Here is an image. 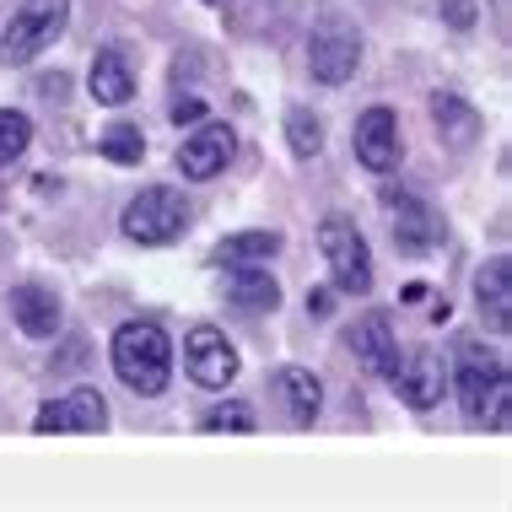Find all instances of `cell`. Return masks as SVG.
Listing matches in <instances>:
<instances>
[{"mask_svg": "<svg viewBox=\"0 0 512 512\" xmlns=\"http://www.w3.org/2000/svg\"><path fill=\"white\" fill-rule=\"evenodd\" d=\"M238 345L221 335L216 324H195L184 335V372L200 383V389H227L238 378Z\"/></svg>", "mask_w": 512, "mask_h": 512, "instance_id": "obj_7", "label": "cell"}, {"mask_svg": "<svg viewBox=\"0 0 512 512\" xmlns=\"http://www.w3.org/2000/svg\"><path fill=\"white\" fill-rule=\"evenodd\" d=\"M98 151L108 162H119V168H135V162L146 157V135H141V124H108V130L98 135Z\"/></svg>", "mask_w": 512, "mask_h": 512, "instance_id": "obj_21", "label": "cell"}, {"mask_svg": "<svg viewBox=\"0 0 512 512\" xmlns=\"http://www.w3.org/2000/svg\"><path fill=\"white\" fill-rule=\"evenodd\" d=\"M475 302H480V313L491 318L496 335H507V329H512V270H507V259H491V265L480 270Z\"/></svg>", "mask_w": 512, "mask_h": 512, "instance_id": "obj_18", "label": "cell"}, {"mask_svg": "<svg viewBox=\"0 0 512 512\" xmlns=\"http://www.w3.org/2000/svg\"><path fill=\"white\" fill-rule=\"evenodd\" d=\"M389 383L399 389V399H405L410 410H432V405H442V394H448V367H442L437 351H410V356H399Z\"/></svg>", "mask_w": 512, "mask_h": 512, "instance_id": "obj_12", "label": "cell"}, {"mask_svg": "<svg viewBox=\"0 0 512 512\" xmlns=\"http://www.w3.org/2000/svg\"><path fill=\"white\" fill-rule=\"evenodd\" d=\"M356 65H362V33H356L340 11L318 17L313 33H308V71H313V81L345 87V81L356 76Z\"/></svg>", "mask_w": 512, "mask_h": 512, "instance_id": "obj_5", "label": "cell"}, {"mask_svg": "<svg viewBox=\"0 0 512 512\" xmlns=\"http://www.w3.org/2000/svg\"><path fill=\"white\" fill-rule=\"evenodd\" d=\"M27 146H33V119H27L22 108H0V168L17 162Z\"/></svg>", "mask_w": 512, "mask_h": 512, "instance_id": "obj_23", "label": "cell"}, {"mask_svg": "<svg viewBox=\"0 0 512 512\" xmlns=\"http://www.w3.org/2000/svg\"><path fill=\"white\" fill-rule=\"evenodd\" d=\"M119 227H124V238H130V243L162 248V243L184 238V227H189V200L178 195V189H168V184L141 189V195L124 205Z\"/></svg>", "mask_w": 512, "mask_h": 512, "instance_id": "obj_3", "label": "cell"}, {"mask_svg": "<svg viewBox=\"0 0 512 512\" xmlns=\"http://www.w3.org/2000/svg\"><path fill=\"white\" fill-rule=\"evenodd\" d=\"M65 22H71V0H22V11L11 17L6 38H0V60L27 65L65 33Z\"/></svg>", "mask_w": 512, "mask_h": 512, "instance_id": "obj_6", "label": "cell"}, {"mask_svg": "<svg viewBox=\"0 0 512 512\" xmlns=\"http://www.w3.org/2000/svg\"><path fill=\"white\" fill-rule=\"evenodd\" d=\"M329 302H335V292H308V313L313 318H329Z\"/></svg>", "mask_w": 512, "mask_h": 512, "instance_id": "obj_27", "label": "cell"}, {"mask_svg": "<svg viewBox=\"0 0 512 512\" xmlns=\"http://www.w3.org/2000/svg\"><path fill=\"white\" fill-rule=\"evenodd\" d=\"M33 432L49 437V432H108V399L98 389H76L65 399H54V405H44L33 415Z\"/></svg>", "mask_w": 512, "mask_h": 512, "instance_id": "obj_10", "label": "cell"}, {"mask_svg": "<svg viewBox=\"0 0 512 512\" xmlns=\"http://www.w3.org/2000/svg\"><path fill=\"white\" fill-rule=\"evenodd\" d=\"M507 399H512V378L507 362L486 345H464L459 351V405L475 426L507 432Z\"/></svg>", "mask_w": 512, "mask_h": 512, "instance_id": "obj_2", "label": "cell"}, {"mask_svg": "<svg viewBox=\"0 0 512 512\" xmlns=\"http://www.w3.org/2000/svg\"><path fill=\"white\" fill-rule=\"evenodd\" d=\"M286 146H292V157H318L324 151V119L313 114V108H292L286 114Z\"/></svg>", "mask_w": 512, "mask_h": 512, "instance_id": "obj_22", "label": "cell"}, {"mask_svg": "<svg viewBox=\"0 0 512 512\" xmlns=\"http://www.w3.org/2000/svg\"><path fill=\"white\" fill-rule=\"evenodd\" d=\"M108 356H114L119 383L130 394H141V399H157L173 383V340H168V329L151 324V318H130V324H119Z\"/></svg>", "mask_w": 512, "mask_h": 512, "instance_id": "obj_1", "label": "cell"}, {"mask_svg": "<svg viewBox=\"0 0 512 512\" xmlns=\"http://www.w3.org/2000/svg\"><path fill=\"white\" fill-rule=\"evenodd\" d=\"M351 356L367 378H394L399 367V340H394V324L389 313H367L362 324L351 329Z\"/></svg>", "mask_w": 512, "mask_h": 512, "instance_id": "obj_13", "label": "cell"}, {"mask_svg": "<svg viewBox=\"0 0 512 512\" xmlns=\"http://www.w3.org/2000/svg\"><path fill=\"white\" fill-rule=\"evenodd\" d=\"M87 87H92V98H98L103 108H124L135 98V71H130V60H124L119 49H103L98 60H92V71H87Z\"/></svg>", "mask_w": 512, "mask_h": 512, "instance_id": "obj_17", "label": "cell"}, {"mask_svg": "<svg viewBox=\"0 0 512 512\" xmlns=\"http://www.w3.org/2000/svg\"><path fill=\"white\" fill-rule=\"evenodd\" d=\"M200 426L205 432H254V410L248 405H216Z\"/></svg>", "mask_w": 512, "mask_h": 512, "instance_id": "obj_24", "label": "cell"}, {"mask_svg": "<svg viewBox=\"0 0 512 512\" xmlns=\"http://www.w3.org/2000/svg\"><path fill=\"white\" fill-rule=\"evenodd\" d=\"M11 318H17V329L27 340H54V335H60V324H65L60 297H54L49 286H38V281H27V286L11 292Z\"/></svg>", "mask_w": 512, "mask_h": 512, "instance_id": "obj_15", "label": "cell"}, {"mask_svg": "<svg viewBox=\"0 0 512 512\" xmlns=\"http://www.w3.org/2000/svg\"><path fill=\"white\" fill-rule=\"evenodd\" d=\"M448 22L453 27H469V22H475V6H469V0H448Z\"/></svg>", "mask_w": 512, "mask_h": 512, "instance_id": "obj_26", "label": "cell"}, {"mask_svg": "<svg viewBox=\"0 0 512 512\" xmlns=\"http://www.w3.org/2000/svg\"><path fill=\"white\" fill-rule=\"evenodd\" d=\"M275 399H281V415L292 426H313L318 410H324V383L308 367H281L275 372Z\"/></svg>", "mask_w": 512, "mask_h": 512, "instance_id": "obj_16", "label": "cell"}, {"mask_svg": "<svg viewBox=\"0 0 512 512\" xmlns=\"http://www.w3.org/2000/svg\"><path fill=\"white\" fill-rule=\"evenodd\" d=\"M205 6H216V0H205Z\"/></svg>", "mask_w": 512, "mask_h": 512, "instance_id": "obj_28", "label": "cell"}, {"mask_svg": "<svg viewBox=\"0 0 512 512\" xmlns=\"http://www.w3.org/2000/svg\"><path fill=\"white\" fill-rule=\"evenodd\" d=\"M318 248H324V265H329L335 292H345V297H367L372 292V248L345 216H324Z\"/></svg>", "mask_w": 512, "mask_h": 512, "instance_id": "obj_4", "label": "cell"}, {"mask_svg": "<svg viewBox=\"0 0 512 512\" xmlns=\"http://www.w3.org/2000/svg\"><path fill=\"white\" fill-rule=\"evenodd\" d=\"M232 151H238V135H232V124H221V119H200L195 130L184 135V146H178V173L195 178V184H205V178L227 173Z\"/></svg>", "mask_w": 512, "mask_h": 512, "instance_id": "obj_8", "label": "cell"}, {"mask_svg": "<svg viewBox=\"0 0 512 512\" xmlns=\"http://www.w3.org/2000/svg\"><path fill=\"white\" fill-rule=\"evenodd\" d=\"M205 119V98H178L173 103V124H200Z\"/></svg>", "mask_w": 512, "mask_h": 512, "instance_id": "obj_25", "label": "cell"}, {"mask_svg": "<svg viewBox=\"0 0 512 512\" xmlns=\"http://www.w3.org/2000/svg\"><path fill=\"white\" fill-rule=\"evenodd\" d=\"M432 119L442 124V141H448V146L464 151L469 141H480V114L464 98H453V92H437V98H432Z\"/></svg>", "mask_w": 512, "mask_h": 512, "instance_id": "obj_20", "label": "cell"}, {"mask_svg": "<svg viewBox=\"0 0 512 512\" xmlns=\"http://www.w3.org/2000/svg\"><path fill=\"white\" fill-rule=\"evenodd\" d=\"M351 146H356V162H362L367 173H394L399 168V151H405L394 108H367V114L356 119Z\"/></svg>", "mask_w": 512, "mask_h": 512, "instance_id": "obj_11", "label": "cell"}, {"mask_svg": "<svg viewBox=\"0 0 512 512\" xmlns=\"http://www.w3.org/2000/svg\"><path fill=\"white\" fill-rule=\"evenodd\" d=\"M275 254H281V232H270V227L232 232V238L216 243V265H265Z\"/></svg>", "mask_w": 512, "mask_h": 512, "instance_id": "obj_19", "label": "cell"}, {"mask_svg": "<svg viewBox=\"0 0 512 512\" xmlns=\"http://www.w3.org/2000/svg\"><path fill=\"white\" fill-rule=\"evenodd\" d=\"M221 292H227V302H232L238 313H248V318L281 308V281H275L265 265H227Z\"/></svg>", "mask_w": 512, "mask_h": 512, "instance_id": "obj_14", "label": "cell"}, {"mask_svg": "<svg viewBox=\"0 0 512 512\" xmlns=\"http://www.w3.org/2000/svg\"><path fill=\"white\" fill-rule=\"evenodd\" d=\"M383 205H389V216H394V248L399 254H432V248L442 243V216L426 200L383 189Z\"/></svg>", "mask_w": 512, "mask_h": 512, "instance_id": "obj_9", "label": "cell"}]
</instances>
